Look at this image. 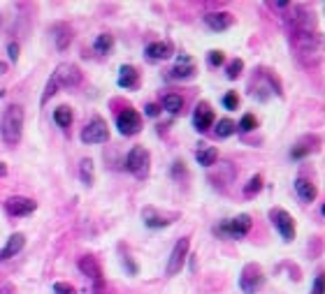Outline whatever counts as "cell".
Masks as SVG:
<instances>
[{
    "label": "cell",
    "instance_id": "cell-37",
    "mask_svg": "<svg viewBox=\"0 0 325 294\" xmlns=\"http://www.w3.org/2000/svg\"><path fill=\"white\" fill-rule=\"evenodd\" d=\"M314 294H323V276L314 278Z\"/></svg>",
    "mask_w": 325,
    "mask_h": 294
},
{
    "label": "cell",
    "instance_id": "cell-4",
    "mask_svg": "<svg viewBox=\"0 0 325 294\" xmlns=\"http://www.w3.org/2000/svg\"><path fill=\"white\" fill-rule=\"evenodd\" d=\"M265 283V276H263V269L258 264H246L244 271L240 276V287L244 294H255Z\"/></svg>",
    "mask_w": 325,
    "mask_h": 294
},
{
    "label": "cell",
    "instance_id": "cell-10",
    "mask_svg": "<svg viewBox=\"0 0 325 294\" xmlns=\"http://www.w3.org/2000/svg\"><path fill=\"white\" fill-rule=\"evenodd\" d=\"M35 209H37V204L33 200H28V197H10V200L5 202V211L10 215H14V218L30 215Z\"/></svg>",
    "mask_w": 325,
    "mask_h": 294
},
{
    "label": "cell",
    "instance_id": "cell-31",
    "mask_svg": "<svg viewBox=\"0 0 325 294\" xmlns=\"http://www.w3.org/2000/svg\"><path fill=\"white\" fill-rule=\"evenodd\" d=\"M207 60H209V65H214V67H219V65L225 63V54L223 51H209V56H207Z\"/></svg>",
    "mask_w": 325,
    "mask_h": 294
},
{
    "label": "cell",
    "instance_id": "cell-36",
    "mask_svg": "<svg viewBox=\"0 0 325 294\" xmlns=\"http://www.w3.org/2000/svg\"><path fill=\"white\" fill-rule=\"evenodd\" d=\"M309 151H311L309 146H300V149H293V158H295V160H297V158H305V155L309 153Z\"/></svg>",
    "mask_w": 325,
    "mask_h": 294
},
{
    "label": "cell",
    "instance_id": "cell-8",
    "mask_svg": "<svg viewBox=\"0 0 325 294\" xmlns=\"http://www.w3.org/2000/svg\"><path fill=\"white\" fill-rule=\"evenodd\" d=\"M116 128H119L121 135L130 137V135H137L142 130V116L137 114L135 109H123L116 118Z\"/></svg>",
    "mask_w": 325,
    "mask_h": 294
},
{
    "label": "cell",
    "instance_id": "cell-35",
    "mask_svg": "<svg viewBox=\"0 0 325 294\" xmlns=\"http://www.w3.org/2000/svg\"><path fill=\"white\" fill-rule=\"evenodd\" d=\"M144 114H146V116H151V118H156V116L160 114V107H158V105H146Z\"/></svg>",
    "mask_w": 325,
    "mask_h": 294
},
{
    "label": "cell",
    "instance_id": "cell-26",
    "mask_svg": "<svg viewBox=\"0 0 325 294\" xmlns=\"http://www.w3.org/2000/svg\"><path fill=\"white\" fill-rule=\"evenodd\" d=\"M56 44H58V49H65V46L70 44L72 35H70V30H68V26H56Z\"/></svg>",
    "mask_w": 325,
    "mask_h": 294
},
{
    "label": "cell",
    "instance_id": "cell-14",
    "mask_svg": "<svg viewBox=\"0 0 325 294\" xmlns=\"http://www.w3.org/2000/svg\"><path fill=\"white\" fill-rule=\"evenodd\" d=\"M24 246H26V236L21 234V232H16V234H12L10 239H7L5 248L0 250V259H3V262H7V259H10V257H14V255H19L21 250H24Z\"/></svg>",
    "mask_w": 325,
    "mask_h": 294
},
{
    "label": "cell",
    "instance_id": "cell-28",
    "mask_svg": "<svg viewBox=\"0 0 325 294\" xmlns=\"http://www.w3.org/2000/svg\"><path fill=\"white\" fill-rule=\"evenodd\" d=\"M260 188H263V179H260V176L255 174L253 179H251L249 183L244 185V194H246V197H253L255 192H260Z\"/></svg>",
    "mask_w": 325,
    "mask_h": 294
},
{
    "label": "cell",
    "instance_id": "cell-6",
    "mask_svg": "<svg viewBox=\"0 0 325 294\" xmlns=\"http://www.w3.org/2000/svg\"><path fill=\"white\" fill-rule=\"evenodd\" d=\"M110 139V130L102 118H93L84 130H81V141L84 144H105Z\"/></svg>",
    "mask_w": 325,
    "mask_h": 294
},
{
    "label": "cell",
    "instance_id": "cell-13",
    "mask_svg": "<svg viewBox=\"0 0 325 294\" xmlns=\"http://www.w3.org/2000/svg\"><path fill=\"white\" fill-rule=\"evenodd\" d=\"M119 86L125 90H135L137 86H140V72L133 67V65H123L119 70Z\"/></svg>",
    "mask_w": 325,
    "mask_h": 294
},
{
    "label": "cell",
    "instance_id": "cell-22",
    "mask_svg": "<svg viewBox=\"0 0 325 294\" xmlns=\"http://www.w3.org/2000/svg\"><path fill=\"white\" fill-rule=\"evenodd\" d=\"M144 225H146V227H151V230H158V227H167V225H170V220L160 218L154 209H146L144 211Z\"/></svg>",
    "mask_w": 325,
    "mask_h": 294
},
{
    "label": "cell",
    "instance_id": "cell-17",
    "mask_svg": "<svg viewBox=\"0 0 325 294\" xmlns=\"http://www.w3.org/2000/svg\"><path fill=\"white\" fill-rule=\"evenodd\" d=\"M170 54H172L170 42H151L146 46V56L151 60H165V58H170Z\"/></svg>",
    "mask_w": 325,
    "mask_h": 294
},
{
    "label": "cell",
    "instance_id": "cell-12",
    "mask_svg": "<svg viewBox=\"0 0 325 294\" xmlns=\"http://www.w3.org/2000/svg\"><path fill=\"white\" fill-rule=\"evenodd\" d=\"M205 23L216 33H223L235 23V16L230 12H209V14H205Z\"/></svg>",
    "mask_w": 325,
    "mask_h": 294
},
{
    "label": "cell",
    "instance_id": "cell-7",
    "mask_svg": "<svg viewBox=\"0 0 325 294\" xmlns=\"http://www.w3.org/2000/svg\"><path fill=\"white\" fill-rule=\"evenodd\" d=\"M270 218H272V223H274V227L279 230L281 239H284V241L295 239V223H293V218H290L288 211L274 209V211H270Z\"/></svg>",
    "mask_w": 325,
    "mask_h": 294
},
{
    "label": "cell",
    "instance_id": "cell-9",
    "mask_svg": "<svg viewBox=\"0 0 325 294\" xmlns=\"http://www.w3.org/2000/svg\"><path fill=\"white\" fill-rule=\"evenodd\" d=\"M188 248H190V241H188V239L177 241V246L172 248L170 259H167V269H165L167 276H177V274L181 271V266H184L186 257H188Z\"/></svg>",
    "mask_w": 325,
    "mask_h": 294
},
{
    "label": "cell",
    "instance_id": "cell-33",
    "mask_svg": "<svg viewBox=\"0 0 325 294\" xmlns=\"http://www.w3.org/2000/svg\"><path fill=\"white\" fill-rule=\"evenodd\" d=\"M56 88H58V86H56V81H54V79H49V81H47V90H45V95H42V105H45V102L49 100L51 95L56 93Z\"/></svg>",
    "mask_w": 325,
    "mask_h": 294
},
{
    "label": "cell",
    "instance_id": "cell-29",
    "mask_svg": "<svg viewBox=\"0 0 325 294\" xmlns=\"http://www.w3.org/2000/svg\"><path fill=\"white\" fill-rule=\"evenodd\" d=\"M237 105H240V97H237L235 90H230V93H225V95H223V107H225L228 111H235V109H237Z\"/></svg>",
    "mask_w": 325,
    "mask_h": 294
},
{
    "label": "cell",
    "instance_id": "cell-27",
    "mask_svg": "<svg viewBox=\"0 0 325 294\" xmlns=\"http://www.w3.org/2000/svg\"><path fill=\"white\" fill-rule=\"evenodd\" d=\"M242 70H244V60H242V58H235L230 65H228L225 77H228V79H237V77L242 75Z\"/></svg>",
    "mask_w": 325,
    "mask_h": 294
},
{
    "label": "cell",
    "instance_id": "cell-11",
    "mask_svg": "<svg viewBox=\"0 0 325 294\" xmlns=\"http://www.w3.org/2000/svg\"><path fill=\"white\" fill-rule=\"evenodd\" d=\"M193 125L198 132H207V130L214 125V111L209 109V105H198L193 111Z\"/></svg>",
    "mask_w": 325,
    "mask_h": 294
},
{
    "label": "cell",
    "instance_id": "cell-18",
    "mask_svg": "<svg viewBox=\"0 0 325 294\" xmlns=\"http://www.w3.org/2000/svg\"><path fill=\"white\" fill-rule=\"evenodd\" d=\"M295 190H297V194H300L302 202H314L316 200V185L311 183V181L297 179L295 181Z\"/></svg>",
    "mask_w": 325,
    "mask_h": 294
},
{
    "label": "cell",
    "instance_id": "cell-23",
    "mask_svg": "<svg viewBox=\"0 0 325 294\" xmlns=\"http://www.w3.org/2000/svg\"><path fill=\"white\" fill-rule=\"evenodd\" d=\"M93 46H95V51H98V54H110L112 46H114V37L107 35V33H102V35L95 37V44Z\"/></svg>",
    "mask_w": 325,
    "mask_h": 294
},
{
    "label": "cell",
    "instance_id": "cell-38",
    "mask_svg": "<svg viewBox=\"0 0 325 294\" xmlns=\"http://www.w3.org/2000/svg\"><path fill=\"white\" fill-rule=\"evenodd\" d=\"M0 174H5V165H0Z\"/></svg>",
    "mask_w": 325,
    "mask_h": 294
},
{
    "label": "cell",
    "instance_id": "cell-3",
    "mask_svg": "<svg viewBox=\"0 0 325 294\" xmlns=\"http://www.w3.org/2000/svg\"><path fill=\"white\" fill-rule=\"evenodd\" d=\"M251 215L242 213L237 215V218L228 220V223H223L221 227H216V234H228L230 239H242V236H246L251 232Z\"/></svg>",
    "mask_w": 325,
    "mask_h": 294
},
{
    "label": "cell",
    "instance_id": "cell-19",
    "mask_svg": "<svg viewBox=\"0 0 325 294\" xmlns=\"http://www.w3.org/2000/svg\"><path fill=\"white\" fill-rule=\"evenodd\" d=\"M235 132H237V123H235V120H230V118H221L219 123H216V128H214V135L219 137V139H225V137L235 135Z\"/></svg>",
    "mask_w": 325,
    "mask_h": 294
},
{
    "label": "cell",
    "instance_id": "cell-20",
    "mask_svg": "<svg viewBox=\"0 0 325 294\" xmlns=\"http://www.w3.org/2000/svg\"><path fill=\"white\" fill-rule=\"evenodd\" d=\"M216 158H219V151H216L214 146H205V149H200L195 153V160H198L202 167H211L216 162Z\"/></svg>",
    "mask_w": 325,
    "mask_h": 294
},
{
    "label": "cell",
    "instance_id": "cell-1",
    "mask_svg": "<svg viewBox=\"0 0 325 294\" xmlns=\"http://www.w3.org/2000/svg\"><path fill=\"white\" fill-rule=\"evenodd\" d=\"M21 132H24V109L19 105H12L5 109L3 120H0V135L3 141L10 146L19 144L21 141Z\"/></svg>",
    "mask_w": 325,
    "mask_h": 294
},
{
    "label": "cell",
    "instance_id": "cell-34",
    "mask_svg": "<svg viewBox=\"0 0 325 294\" xmlns=\"http://www.w3.org/2000/svg\"><path fill=\"white\" fill-rule=\"evenodd\" d=\"M7 54H10L12 60H16V58H19V44H16V42H10V46H7Z\"/></svg>",
    "mask_w": 325,
    "mask_h": 294
},
{
    "label": "cell",
    "instance_id": "cell-5",
    "mask_svg": "<svg viewBox=\"0 0 325 294\" xmlns=\"http://www.w3.org/2000/svg\"><path fill=\"white\" fill-rule=\"evenodd\" d=\"M51 79L56 81V86H65V88H75V86L81 84V72L77 65L72 63H60L58 67H56L54 77Z\"/></svg>",
    "mask_w": 325,
    "mask_h": 294
},
{
    "label": "cell",
    "instance_id": "cell-2",
    "mask_svg": "<svg viewBox=\"0 0 325 294\" xmlns=\"http://www.w3.org/2000/svg\"><path fill=\"white\" fill-rule=\"evenodd\" d=\"M149 162H151V155L144 146H135L125 155V169L130 174H135L137 179H146L149 176Z\"/></svg>",
    "mask_w": 325,
    "mask_h": 294
},
{
    "label": "cell",
    "instance_id": "cell-24",
    "mask_svg": "<svg viewBox=\"0 0 325 294\" xmlns=\"http://www.w3.org/2000/svg\"><path fill=\"white\" fill-rule=\"evenodd\" d=\"M54 120H56V125H60V128H70L72 111L68 109V107H58V109L54 111Z\"/></svg>",
    "mask_w": 325,
    "mask_h": 294
},
{
    "label": "cell",
    "instance_id": "cell-21",
    "mask_svg": "<svg viewBox=\"0 0 325 294\" xmlns=\"http://www.w3.org/2000/svg\"><path fill=\"white\" fill-rule=\"evenodd\" d=\"M181 107H184V100H181V95L177 93H167L163 97V109H167L170 114H179Z\"/></svg>",
    "mask_w": 325,
    "mask_h": 294
},
{
    "label": "cell",
    "instance_id": "cell-16",
    "mask_svg": "<svg viewBox=\"0 0 325 294\" xmlns=\"http://www.w3.org/2000/svg\"><path fill=\"white\" fill-rule=\"evenodd\" d=\"M79 269H81V274L91 276L95 283H100V280H102L100 264L95 262V257H89V255H86V257H81V259H79Z\"/></svg>",
    "mask_w": 325,
    "mask_h": 294
},
{
    "label": "cell",
    "instance_id": "cell-15",
    "mask_svg": "<svg viewBox=\"0 0 325 294\" xmlns=\"http://www.w3.org/2000/svg\"><path fill=\"white\" fill-rule=\"evenodd\" d=\"M193 72H195L193 58H190V56H179V58H177V65L172 67V72H170V77H172V79H190Z\"/></svg>",
    "mask_w": 325,
    "mask_h": 294
},
{
    "label": "cell",
    "instance_id": "cell-30",
    "mask_svg": "<svg viewBox=\"0 0 325 294\" xmlns=\"http://www.w3.org/2000/svg\"><path fill=\"white\" fill-rule=\"evenodd\" d=\"M237 128L242 130V132H251V130L255 128V116L253 114H244L242 116V120H240V125Z\"/></svg>",
    "mask_w": 325,
    "mask_h": 294
},
{
    "label": "cell",
    "instance_id": "cell-25",
    "mask_svg": "<svg viewBox=\"0 0 325 294\" xmlns=\"http://www.w3.org/2000/svg\"><path fill=\"white\" fill-rule=\"evenodd\" d=\"M79 172H81V181H84L86 185H91V183H93V179H95V174H93V162H91L89 158H84V160H81Z\"/></svg>",
    "mask_w": 325,
    "mask_h": 294
},
{
    "label": "cell",
    "instance_id": "cell-32",
    "mask_svg": "<svg viewBox=\"0 0 325 294\" xmlns=\"http://www.w3.org/2000/svg\"><path fill=\"white\" fill-rule=\"evenodd\" d=\"M54 294H77L70 283H54Z\"/></svg>",
    "mask_w": 325,
    "mask_h": 294
}]
</instances>
